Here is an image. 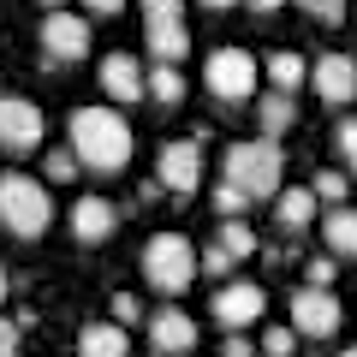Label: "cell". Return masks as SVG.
<instances>
[{
    "instance_id": "28",
    "label": "cell",
    "mask_w": 357,
    "mask_h": 357,
    "mask_svg": "<svg viewBox=\"0 0 357 357\" xmlns=\"http://www.w3.org/2000/svg\"><path fill=\"white\" fill-rule=\"evenodd\" d=\"M333 149H340V161L357 173V119H340V126H333Z\"/></svg>"
},
{
    "instance_id": "3",
    "label": "cell",
    "mask_w": 357,
    "mask_h": 357,
    "mask_svg": "<svg viewBox=\"0 0 357 357\" xmlns=\"http://www.w3.org/2000/svg\"><path fill=\"white\" fill-rule=\"evenodd\" d=\"M203 274V250H197L185 232H155L143 244V280L155 286L161 298H185Z\"/></svg>"
},
{
    "instance_id": "12",
    "label": "cell",
    "mask_w": 357,
    "mask_h": 357,
    "mask_svg": "<svg viewBox=\"0 0 357 357\" xmlns=\"http://www.w3.org/2000/svg\"><path fill=\"white\" fill-rule=\"evenodd\" d=\"M197 316H185L178 304H167V310H155L149 316V345H155V357H185V351H197Z\"/></svg>"
},
{
    "instance_id": "18",
    "label": "cell",
    "mask_w": 357,
    "mask_h": 357,
    "mask_svg": "<svg viewBox=\"0 0 357 357\" xmlns=\"http://www.w3.org/2000/svg\"><path fill=\"white\" fill-rule=\"evenodd\" d=\"M143 42H149L155 66H178L185 54H191V30L185 24H143Z\"/></svg>"
},
{
    "instance_id": "13",
    "label": "cell",
    "mask_w": 357,
    "mask_h": 357,
    "mask_svg": "<svg viewBox=\"0 0 357 357\" xmlns=\"http://www.w3.org/2000/svg\"><path fill=\"white\" fill-rule=\"evenodd\" d=\"M66 227H72L77 244H107L119 232V208L107 203L102 191H89V197H77V203H72V220H66Z\"/></svg>"
},
{
    "instance_id": "39",
    "label": "cell",
    "mask_w": 357,
    "mask_h": 357,
    "mask_svg": "<svg viewBox=\"0 0 357 357\" xmlns=\"http://www.w3.org/2000/svg\"><path fill=\"white\" fill-rule=\"evenodd\" d=\"M42 6H48V13H66V0H42Z\"/></svg>"
},
{
    "instance_id": "7",
    "label": "cell",
    "mask_w": 357,
    "mask_h": 357,
    "mask_svg": "<svg viewBox=\"0 0 357 357\" xmlns=\"http://www.w3.org/2000/svg\"><path fill=\"white\" fill-rule=\"evenodd\" d=\"M155 185L173 191V197H191L197 185H203V143L197 137L161 143V155H155Z\"/></svg>"
},
{
    "instance_id": "38",
    "label": "cell",
    "mask_w": 357,
    "mask_h": 357,
    "mask_svg": "<svg viewBox=\"0 0 357 357\" xmlns=\"http://www.w3.org/2000/svg\"><path fill=\"white\" fill-rule=\"evenodd\" d=\"M6 292H13V274H6V268H0V304H6Z\"/></svg>"
},
{
    "instance_id": "24",
    "label": "cell",
    "mask_w": 357,
    "mask_h": 357,
    "mask_svg": "<svg viewBox=\"0 0 357 357\" xmlns=\"http://www.w3.org/2000/svg\"><path fill=\"white\" fill-rule=\"evenodd\" d=\"M215 244H227V250H232V256H238V262H244V256L256 250V232L244 227V220H220V232H215Z\"/></svg>"
},
{
    "instance_id": "8",
    "label": "cell",
    "mask_w": 357,
    "mask_h": 357,
    "mask_svg": "<svg viewBox=\"0 0 357 357\" xmlns=\"http://www.w3.org/2000/svg\"><path fill=\"white\" fill-rule=\"evenodd\" d=\"M262 310H268V286H256V280H227V286H215V321L227 333H244L250 321H262Z\"/></svg>"
},
{
    "instance_id": "36",
    "label": "cell",
    "mask_w": 357,
    "mask_h": 357,
    "mask_svg": "<svg viewBox=\"0 0 357 357\" xmlns=\"http://www.w3.org/2000/svg\"><path fill=\"white\" fill-rule=\"evenodd\" d=\"M244 6H256V13H262V18H268V13H280L286 0H244Z\"/></svg>"
},
{
    "instance_id": "31",
    "label": "cell",
    "mask_w": 357,
    "mask_h": 357,
    "mask_svg": "<svg viewBox=\"0 0 357 357\" xmlns=\"http://www.w3.org/2000/svg\"><path fill=\"white\" fill-rule=\"evenodd\" d=\"M72 173H77V155H72V149H54V155H48V185H66Z\"/></svg>"
},
{
    "instance_id": "19",
    "label": "cell",
    "mask_w": 357,
    "mask_h": 357,
    "mask_svg": "<svg viewBox=\"0 0 357 357\" xmlns=\"http://www.w3.org/2000/svg\"><path fill=\"white\" fill-rule=\"evenodd\" d=\"M304 77H310V60H304V54H292V48L268 54V84H274V96H298Z\"/></svg>"
},
{
    "instance_id": "6",
    "label": "cell",
    "mask_w": 357,
    "mask_h": 357,
    "mask_svg": "<svg viewBox=\"0 0 357 357\" xmlns=\"http://www.w3.org/2000/svg\"><path fill=\"white\" fill-rule=\"evenodd\" d=\"M48 143V119L30 96H13V89H0V149L6 155H36Z\"/></svg>"
},
{
    "instance_id": "2",
    "label": "cell",
    "mask_w": 357,
    "mask_h": 357,
    "mask_svg": "<svg viewBox=\"0 0 357 357\" xmlns=\"http://www.w3.org/2000/svg\"><path fill=\"white\" fill-rule=\"evenodd\" d=\"M0 227H6V238H18V244L42 238V232L54 227L48 178H30V173H18V167H6V173H0Z\"/></svg>"
},
{
    "instance_id": "10",
    "label": "cell",
    "mask_w": 357,
    "mask_h": 357,
    "mask_svg": "<svg viewBox=\"0 0 357 357\" xmlns=\"http://www.w3.org/2000/svg\"><path fill=\"white\" fill-rule=\"evenodd\" d=\"M310 84H316V96L328 107L357 102V60H351V54H340V48H328L316 66H310Z\"/></svg>"
},
{
    "instance_id": "22",
    "label": "cell",
    "mask_w": 357,
    "mask_h": 357,
    "mask_svg": "<svg viewBox=\"0 0 357 357\" xmlns=\"http://www.w3.org/2000/svg\"><path fill=\"white\" fill-rule=\"evenodd\" d=\"M310 191H316L328 208H345V197H351V178H345V173H316V178H310Z\"/></svg>"
},
{
    "instance_id": "35",
    "label": "cell",
    "mask_w": 357,
    "mask_h": 357,
    "mask_svg": "<svg viewBox=\"0 0 357 357\" xmlns=\"http://www.w3.org/2000/svg\"><path fill=\"white\" fill-rule=\"evenodd\" d=\"M0 357H18V321L0 316Z\"/></svg>"
},
{
    "instance_id": "26",
    "label": "cell",
    "mask_w": 357,
    "mask_h": 357,
    "mask_svg": "<svg viewBox=\"0 0 357 357\" xmlns=\"http://www.w3.org/2000/svg\"><path fill=\"white\" fill-rule=\"evenodd\" d=\"M232 262H238V256H232L227 244H203V274H208V280H227Z\"/></svg>"
},
{
    "instance_id": "21",
    "label": "cell",
    "mask_w": 357,
    "mask_h": 357,
    "mask_svg": "<svg viewBox=\"0 0 357 357\" xmlns=\"http://www.w3.org/2000/svg\"><path fill=\"white\" fill-rule=\"evenodd\" d=\"M149 102H167V107L185 102V72L178 66H155L149 72Z\"/></svg>"
},
{
    "instance_id": "33",
    "label": "cell",
    "mask_w": 357,
    "mask_h": 357,
    "mask_svg": "<svg viewBox=\"0 0 357 357\" xmlns=\"http://www.w3.org/2000/svg\"><path fill=\"white\" fill-rule=\"evenodd\" d=\"M131 0H84V13L89 18H114V13H126Z\"/></svg>"
},
{
    "instance_id": "16",
    "label": "cell",
    "mask_w": 357,
    "mask_h": 357,
    "mask_svg": "<svg viewBox=\"0 0 357 357\" xmlns=\"http://www.w3.org/2000/svg\"><path fill=\"white\" fill-rule=\"evenodd\" d=\"M321 244H328L333 262H357V208H328L321 215Z\"/></svg>"
},
{
    "instance_id": "11",
    "label": "cell",
    "mask_w": 357,
    "mask_h": 357,
    "mask_svg": "<svg viewBox=\"0 0 357 357\" xmlns=\"http://www.w3.org/2000/svg\"><path fill=\"white\" fill-rule=\"evenodd\" d=\"M42 48L48 60H89V18L84 13H48L42 18Z\"/></svg>"
},
{
    "instance_id": "32",
    "label": "cell",
    "mask_w": 357,
    "mask_h": 357,
    "mask_svg": "<svg viewBox=\"0 0 357 357\" xmlns=\"http://www.w3.org/2000/svg\"><path fill=\"white\" fill-rule=\"evenodd\" d=\"M304 286H316V292H328V286H333V256H316V262H310Z\"/></svg>"
},
{
    "instance_id": "23",
    "label": "cell",
    "mask_w": 357,
    "mask_h": 357,
    "mask_svg": "<svg viewBox=\"0 0 357 357\" xmlns=\"http://www.w3.org/2000/svg\"><path fill=\"white\" fill-rule=\"evenodd\" d=\"M244 208H250V197H244L232 178H220V185H215V215L220 220H244Z\"/></svg>"
},
{
    "instance_id": "15",
    "label": "cell",
    "mask_w": 357,
    "mask_h": 357,
    "mask_svg": "<svg viewBox=\"0 0 357 357\" xmlns=\"http://www.w3.org/2000/svg\"><path fill=\"white\" fill-rule=\"evenodd\" d=\"M77 357H131V333L119 321H84L77 328Z\"/></svg>"
},
{
    "instance_id": "29",
    "label": "cell",
    "mask_w": 357,
    "mask_h": 357,
    "mask_svg": "<svg viewBox=\"0 0 357 357\" xmlns=\"http://www.w3.org/2000/svg\"><path fill=\"white\" fill-rule=\"evenodd\" d=\"M107 321H119V328H131V321H143V304L131 292H114V304H107Z\"/></svg>"
},
{
    "instance_id": "9",
    "label": "cell",
    "mask_w": 357,
    "mask_h": 357,
    "mask_svg": "<svg viewBox=\"0 0 357 357\" xmlns=\"http://www.w3.org/2000/svg\"><path fill=\"white\" fill-rule=\"evenodd\" d=\"M345 321L340 298L333 292H316V286H298L292 292V333H310V340H333Z\"/></svg>"
},
{
    "instance_id": "1",
    "label": "cell",
    "mask_w": 357,
    "mask_h": 357,
    "mask_svg": "<svg viewBox=\"0 0 357 357\" xmlns=\"http://www.w3.org/2000/svg\"><path fill=\"white\" fill-rule=\"evenodd\" d=\"M66 137H72L77 167H89V173H126L131 149H137V137H131L119 107H77L66 119Z\"/></svg>"
},
{
    "instance_id": "20",
    "label": "cell",
    "mask_w": 357,
    "mask_h": 357,
    "mask_svg": "<svg viewBox=\"0 0 357 357\" xmlns=\"http://www.w3.org/2000/svg\"><path fill=\"white\" fill-rule=\"evenodd\" d=\"M292 119H298V102L292 96H262L256 102V137H280V131H292Z\"/></svg>"
},
{
    "instance_id": "17",
    "label": "cell",
    "mask_w": 357,
    "mask_h": 357,
    "mask_svg": "<svg viewBox=\"0 0 357 357\" xmlns=\"http://www.w3.org/2000/svg\"><path fill=\"white\" fill-rule=\"evenodd\" d=\"M316 208H321V197L310 191V185H286V191L274 197V220H280L286 232H304L310 220H316Z\"/></svg>"
},
{
    "instance_id": "27",
    "label": "cell",
    "mask_w": 357,
    "mask_h": 357,
    "mask_svg": "<svg viewBox=\"0 0 357 357\" xmlns=\"http://www.w3.org/2000/svg\"><path fill=\"white\" fill-rule=\"evenodd\" d=\"M292 351H298L292 328H262V357H292Z\"/></svg>"
},
{
    "instance_id": "14",
    "label": "cell",
    "mask_w": 357,
    "mask_h": 357,
    "mask_svg": "<svg viewBox=\"0 0 357 357\" xmlns=\"http://www.w3.org/2000/svg\"><path fill=\"white\" fill-rule=\"evenodd\" d=\"M102 96H114L119 107L126 102H149V72H143L131 54H107L102 60Z\"/></svg>"
},
{
    "instance_id": "34",
    "label": "cell",
    "mask_w": 357,
    "mask_h": 357,
    "mask_svg": "<svg viewBox=\"0 0 357 357\" xmlns=\"http://www.w3.org/2000/svg\"><path fill=\"white\" fill-rule=\"evenodd\" d=\"M220 357H256V340H244V333H227V345H220Z\"/></svg>"
},
{
    "instance_id": "40",
    "label": "cell",
    "mask_w": 357,
    "mask_h": 357,
    "mask_svg": "<svg viewBox=\"0 0 357 357\" xmlns=\"http://www.w3.org/2000/svg\"><path fill=\"white\" fill-rule=\"evenodd\" d=\"M340 357H357V345H345V351H340Z\"/></svg>"
},
{
    "instance_id": "37",
    "label": "cell",
    "mask_w": 357,
    "mask_h": 357,
    "mask_svg": "<svg viewBox=\"0 0 357 357\" xmlns=\"http://www.w3.org/2000/svg\"><path fill=\"white\" fill-rule=\"evenodd\" d=\"M208 13H232V6H238V0H203Z\"/></svg>"
},
{
    "instance_id": "5",
    "label": "cell",
    "mask_w": 357,
    "mask_h": 357,
    "mask_svg": "<svg viewBox=\"0 0 357 357\" xmlns=\"http://www.w3.org/2000/svg\"><path fill=\"white\" fill-rule=\"evenodd\" d=\"M203 89L220 107H244L256 96V54L250 48H215L203 66Z\"/></svg>"
},
{
    "instance_id": "4",
    "label": "cell",
    "mask_w": 357,
    "mask_h": 357,
    "mask_svg": "<svg viewBox=\"0 0 357 357\" xmlns=\"http://www.w3.org/2000/svg\"><path fill=\"white\" fill-rule=\"evenodd\" d=\"M227 178L238 185L250 203H262V197H280L286 185V149L274 137H244V143H227Z\"/></svg>"
},
{
    "instance_id": "25",
    "label": "cell",
    "mask_w": 357,
    "mask_h": 357,
    "mask_svg": "<svg viewBox=\"0 0 357 357\" xmlns=\"http://www.w3.org/2000/svg\"><path fill=\"white\" fill-rule=\"evenodd\" d=\"M143 24H185V0H137Z\"/></svg>"
},
{
    "instance_id": "30",
    "label": "cell",
    "mask_w": 357,
    "mask_h": 357,
    "mask_svg": "<svg viewBox=\"0 0 357 357\" xmlns=\"http://www.w3.org/2000/svg\"><path fill=\"white\" fill-rule=\"evenodd\" d=\"M298 6H304L316 24H340V18H345V0H298Z\"/></svg>"
}]
</instances>
